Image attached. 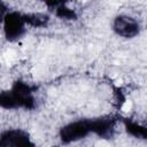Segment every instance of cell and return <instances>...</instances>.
I'll return each mask as SVG.
<instances>
[{
    "mask_svg": "<svg viewBox=\"0 0 147 147\" xmlns=\"http://www.w3.org/2000/svg\"><path fill=\"white\" fill-rule=\"evenodd\" d=\"M34 91V86H31L23 80H16L10 90L0 92V108L33 109L36 107V99L33 96Z\"/></svg>",
    "mask_w": 147,
    "mask_h": 147,
    "instance_id": "obj_1",
    "label": "cell"
},
{
    "mask_svg": "<svg viewBox=\"0 0 147 147\" xmlns=\"http://www.w3.org/2000/svg\"><path fill=\"white\" fill-rule=\"evenodd\" d=\"M3 32L5 37L9 41H17L26 31V23L24 15L18 11H8L3 17Z\"/></svg>",
    "mask_w": 147,
    "mask_h": 147,
    "instance_id": "obj_2",
    "label": "cell"
},
{
    "mask_svg": "<svg viewBox=\"0 0 147 147\" xmlns=\"http://www.w3.org/2000/svg\"><path fill=\"white\" fill-rule=\"evenodd\" d=\"M60 139L63 144H70L84 139L91 134L90 119H78L70 122L60 129Z\"/></svg>",
    "mask_w": 147,
    "mask_h": 147,
    "instance_id": "obj_3",
    "label": "cell"
},
{
    "mask_svg": "<svg viewBox=\"0 0 147 147\" xmlns=\"http://www.w3.org/2000/svg\"><path fill=\"white\" fill-rule=\"evenodd\" d=\"M114 32L125 39H132L140 33L139 22L127 15H118L114 18L113 22Z\"/></svg>",
    "mask_w": 147,
    "mask_h": 147,
    "instance_id": "obj_4",
    "label": "cell"
},
{
    "mask_svg": "<svg viewBox=\"0 0 147 147\" xmlns=\"http://www.w3.org/2000/svg\"><path fill=\"white\" fill-rule=\"evenodd\" d=\"M28 132L20 129H8L0 133V147H33Z\"/></svg>",
    "mask_w": 147,
    "mask_h": 147,
    "instance_id": "obj_5",
    "label": "cell"
},
{
    "mask_svg": "<svg viewBox=\"0 0 147 147\" xmlns=\"http://www.w3.org/2000/svg\"><path fill=\"white\" fill-rule=\"evenodd\" d=\"M116 122H117V117L111 115L90 118L91 133H94L102 139H109L114 134Z\"/></svg>",
    "mask_w": 147,
    "mask_h": 147,
    "instance_id": "obj_6",
    "label": "cell"
},
{
    "mask_svg": "<svg viewBox=\"0 0 147 147\" xmlns=\"http://www.w3.org/2000/svg\"><path fill=\"white\" fill-rule=\"evenodd\" d=\"M24 21L26 25L33 28H45L49 22V16L41 13H32V14H23Z\"/></svg>",
    "mask_w": 147,
    "mask_h": 147,
    "instance_id": "obj_7",
    "label": "cell"
},
{
    "mask_svg": "<svg viewBox=\"0 0 147 147\" xmlns=\"http://www.w3.org/2000/svg\"><path fill=\"white\" fill-rule=\"evenodd\" d=\"M124 127L126 130V132L130 136H133L136 138H140V139H146L147 138V129L146 126L133 122L131 119H124Z\"/></svg>",
    "mask_w": 147,
    "mask_h": 147,
    "instance_id": "obj_8",
    "label": "cell"
},
{
    "mask_svg": "<svg viewBox=\"0 0 147 147\" xmlns=\"http://www.w3.org/2000/svg\"><path fill=\"white\" fill-rule=\"evenodd\" d=\"M55 15L60 18L63 20H68V21H74L77 20V14L75 10H72L71 8L67 7V5L64 6H60L57 8H55Z\"/></svg>",
    "mask_w": 147,
    "mask_h": 147,
    "instance_id": "obj_9",
    "label": "cell"
},
{
    "mask_svg": "<svg viewBox=\"0 0 147 147\" xmlns=\"http://www.w3.org/2000/svg\"><path fill=\"white\" fill-rule=\"evenodd\" d=\"M41 2H44L47 7L49 8H57L60 6H64L68 2L72 1V0H40Z\"/></svg>",
    "mask_w": 147,
    "mask_h": 147,
    "instance_id": "obj_10",
    "label": "cell"
},
{
    "mask_svg": "<svg viewBox=\"0 0 147 147\" xmlns=\"http://www.w3.org/2000/svg\"><path fill=\"white\" fill-rule=\"evenodd\" d=\"M7 13H8V8H7L6 3L2 0H0V22L3 21V17L6 16Z\"/></svg>",
    "mask_w": 147,
    "mask_h": 147,
    "instance_id": "obj_11",
    "label": "cell"
}]
</instances>
